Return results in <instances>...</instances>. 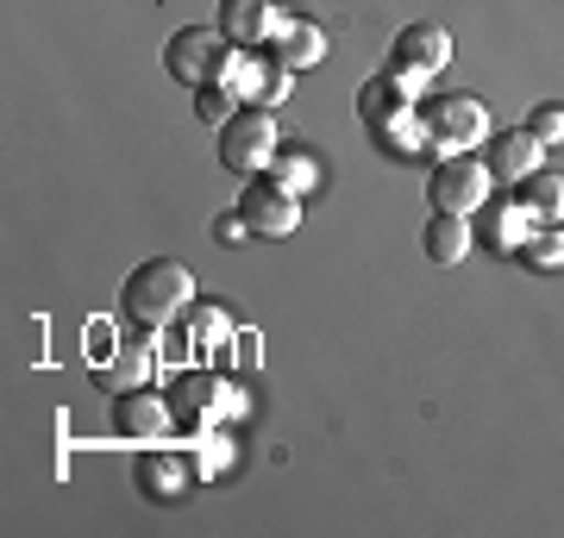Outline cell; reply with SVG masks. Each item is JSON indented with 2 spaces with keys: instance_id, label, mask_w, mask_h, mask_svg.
Instances as JSON below:
<instances>
[{
  "instance_id": "1",
  "label": "cell",
  "mask_w": 564,
  "mask_h": 538,
  "mask_svg": "<svg viewBox=\"0 0 564 538\" xmlns=\"http://www.w3.org/2000/svg\"><path fill=\"white\" fill-rule=\"evenodd\" d=\"M188 300H195V276H188V263L176 257H144L120 288V314L132 332H170L182 314H188Z\"/></svg>"
},
{
  "instance_id": "2",
  "label": "cell",
  "mask_w": 564,
  "mask_h": 538,
  "mask_svg": "<svg viewBox=\"0 0 564 538\" xmlns=\"http://www.w3.org/2000/svg\"><path fill=\"white\" fill-rule=\"evenodd\" d=\"M232 57H239V44H226L220 25H182L163 44V76L182 88H207V81L232 76Z\"/></svg>"
},
{
  "instance_id": "3",
  "label": "cell",
  "mask_w": 564,
  "mask_h": 538,
  "mask_svg": "<svg viewBox=\"0 0 564 538\" xmlns=\"http://www.w3.org/2000/svg\"><path fill=\"white\" fill-rule=\"evenodd\" d=\"M414 120H421L426 144H440V151H484V139H489V113L477 95L414 100Z\"/></svg>"
},
{
  "instance_id": "4",
  "label": "cell",
  "mask_w": 564,
  "mask_h": 538,
  "mask_svg": "<svg viewBox=\"0 0 564 538\" xmlns=\"http://www.w3.org/2000/svg\"><path fill=\"white\" fill-rule=\"evenodd\" d=\"M426 200H433V213H484L489 207V169L477 151H445L433 163V176H426Z\"/></svg>"
},
{
  "instance_id": "5",
  "label": "cell",
  "mask_w": 564,
  "mask_h": 538,
  "mask_svg": "<svg viewBox=\"0 0 564 538\" xmlns=\"http://www.w3.org/2000/svg\"><path fill=\"white\" fill-rule=\"evenodd\" d=\"M276 113L270 107H239L232 120L220 125V163L232 169V176H258V169H270V157H276Z\"/></svg>"
},
{
  "instance_id": "6",
  "label": "cell",
  "mask_w": 564,
  "mask_h": 538,
  "mask_svg": "<svg viewBox=\"0 0 564 538\" xmlns=\"http://www.w3.org/2000/svg\"><path fill=\"white\" fill-rule=\"evenodd\" d=\"M239 220L251 226V239H289L295 226H302V195L295 188H282L270 169H258V176H245L239 188Z\"/></svg>"
},
{
  "instance_id": "7",
  "label": "cell",
  "mask_w": 564,
  "mask_h": 538,
  "mask_svg": "<svg viewBox=\"0 0 564 538\" xmlns=\"http://www.w3.org/2000/svg\"><path fill=\"white\" fill-rule=\"evenodd\" d=\"M163 400H170V419H176V426L207 432L239 395H232V382L214 376V370H176V376L163 382Z\"/></svg>"
},
{
  "instance_id": "8",
  "label": "cell",
  "mask_w": 564,
  "mask_h": 538,
  "mask_svg": "<svg viewBox=\"0 0 564 538\" xmlns=\"http://www.w3.org/2000/svg\"><path fill=\"white\" fill-rule=\"evenodd\" d=\"M445 63H452V39H445V25H433V20L402 25L395 44H389V69H395V76L426 81V76H440Z\"/></svg>"
},
{
  "instance_id": "9",
  "label": "cell",
  "mask_w": 564,
  "mask_h": 538,
  "mask_svg": "<svg viewBox=\"0 0 564 538\" xmlns=\"http://www.w3.org/2000/svg\"><path fill=\"white\" fill-rule=\"evenodd\" d=\"M414 100H421V81L383 69V76H370L358 88V113H364V125H377V132H383V125H395V120L414 113Z\"/></svg>"
},
{
  "instance_id": "10",
  "label": "cell",
  "mask_w": 564,
  "mask_h": 538,
  "mask_svg": "<svg viewBox=\"0 0 564 538\" xmlns=\"http://www.w3.org/2000/svg\"><path fill=\"white\" fill-rule=\"evenodd\" d=\"M188 482H195V463L182 458V451H139L132 458V488H139L144 501H182L188 495Z\"/></svg>"
},
{
  "instance_id": "11",
  "label": "cell",
  "mask_w": 564,
  "mask_h": 538,
  "mask_svg": "<svg viewBox=\"0 0 564 538\" xmlns=\"http://www.w3.org/2000/svg\"><path fill=\"white\" fill-rule=\"evenodd\" d=\"M540 151L545 144L527 132V125H514V132H489L484 139V169H489V182H527L533 169H540Z\"/></svg>"
},
{
  "instance_id": "12",
  "label": "cell",
  "mask_w": 564,
  "mask_h": 538,
  "mask_svg": "<svg viewBox=\"0 0 564 538\" xmlns=\"http://www.w3.org/2000/svg\"><path fill=\"white\" fill-rule=\"evenodd\" d=\"M214 25H220V39L226 44H239V51H251V44H270L276 39V0H220L214 7Z\"/></svg>"
},
{
  "instance_id": "13",
  "label": "cell",
  "mask_w": 564,
  "mask_h": 538,
  "mask_svg": "<svg viewBox=\"0 0 564 538\" xmlns=\"http://www.w3.org/2000/svg\"><path fill=\"white\" fill-rule=\"evenodd\" d=\"M163 426H176L170 419V400L151 395V388H132V395H113V432L126 444H158Z\"/></svg>"
},
{
  "instance_id": "14",
  "label": "cell",
  "mask_w": 564,
  "mask_h": 538,
  "mask_svg": "<svg viewBox=\"0 0 564 538\" xmlns=\"http://www.w3.org/2000/svg\"><path fill=\"white\" fill-rule=\"evenodd\" d=\"M151 332H139V339H120L113 344V358L95 363V388L101 395H132V388H144V376H151V363H158V351H151Z\"/></svg>"
},
{
  "instance_id": "15",
  "label": "cell",
  "mask_w": 564,
  "mask_h": 538,
  "mask_svg": "<svg viewBox=\"0 0 564 538\" xmlns=\"http://www.w3.org/2000/svg\"><path fill=\"white\" fill-rule=\"evenodd\" d=\"M514 188H521L514 200H521V213L533 226H564V176L558 169H545L540 163V169H533L527 182H514Z\"/></svg>"
},
{
  "instance_id": "16",
  "label": "cell",
  "mask_w": 564,
  "mask_h": 538,
  "mask_svg": "<svg viewBox=\"0 0 564 538\" xmlns=\"http://www.w3.org/2000/svg\"><path fill=\"white\" fill-rule=\"evenodd\" d=\"M270 51H276L289 69H314V63L326 57V32L314 20H295V13H282L276 39H270Z\"/></svg>"
},
{
  "instance_id": "17",
  "label": "cell",
  "mask_w": 564,
  "mask_h": 538,
  "mask_svg": "<svg viewBox=\"0 0 564 538\" xmlns=\"http://www.w3.org/2000/svg\"><path fill=\"white\" fill-rule=\"evenodd\" d=\"M421 244H426V257L433 263H464L477 239H470V220H464V213H433L426 232H421Z\"/></svg>"
},
{
  "instance_id": "18",
  "label": "cell",
  "mask_w": 564,
  "mask_h": 538,
  "mask_svg": "<svg viewBox=\"0 0 564 538\" xmlns=\"http://www.w3.org/2000/svg\"><path fill=\"white\" fill-rule=\"evenodd\" d=\"M270 176H276L282 188L307 195V188L321 182V163H314V151H307V144H276V157H270Z\"/></svg>"
},
{
  "instance_id": "19",
  "label": "cell",
  "mask_w": 564,
  "mask_h": 538,
  "mask_svg": "<svg viewBox=\"0 0 564 538\" xmlns=\"http://www.w3.org/2000/svg\"><path fill=\"white\" fill-rule=\"evenodd\" d=\"M484 232H489V244H496L502 257H514V251L527 244V232H533V220L521 213V200H502V207H489Z\"/></svg>"
},
{
  "instance_id": "20",
  "label": "cell",
  "mask_w": 564,
  "mask_h": 538,
  "mask_svg": "<svg viewBox=\"0 0 564 538\" xmlns=\"http://www.w3.org/2000/svg\"><path fill=\"white\" fill-rule=\"evenodd\" d=\"M521 257L533 263V270H558L564 263V226H533L521 244Z\"/></svg>"
},
{
  "instance_id": "21",
  "label": "cell",
  "mask_w": 564,
  "mask_h": 538,
  "mask_svg": "<svg viewBox=\"0 0 564 538\" xmlns=\"http://www.w3.org/2000/svg\"><path fill=\"white\" fill-rule=\"evenodd\" d=\"M195 113H202L207 125H226L232 113H239V88H232V81H207V88H195Z\"/></svg>"
},
{
  "instance_id": "22",
  "label": "cell",
  "mask_w": 564,
  "mask_h": 538,
  "mask_svg": "<svg viewBox=\"0 0 564 538\" xmlns=\"http://www.w3.org/2000/svg\"><path fill=\"white\" fill-rule=\"evenodd\" d=\"M527 132H533L545 151H552V144H564V107H558V100H540V107L527 113Z\"/></svg>"
},
{
  "instance_id": "23",
  "label": "cell",
  "mask_w": 564,
  "mask_h": 538,
  "mask_svg": "<svg viewBox=\"0 0 564 538\" xmlns=\"http://www.w3.org/2000/svg\"><path fill=\"white\" fill-rule=\"evenodd\" d=\"M220 339H232V326H226V314L220 307H202V314H195V344H220Z\"/></svg>"
},
{
  "instance_id": "24",
  "label": "cell",
  "mask_w": 564,
  "mask_h": 538,
  "mask_svg": "<svg viewBox=\"0 0 564 538\" xmlns=\"http://www.w3.org/2000/svg\"><path fill=\"white\" fill-rule=\"evenodd\" d=\"M214 239H226V244H245V239H251V226L239 220V207H226L220 220H214Z\"/></svg>"
},
{
  "instance_id": "25",
  "label": "cell",
  "mask_w": 564,
  "mask_h": 538,
  "mask_svg": "<svg viewBox=\"0 0 564 538\" xmlns=\"http://www.w3.org/2000/svg\"><path fill=\"white\" fill-rule=\"evenodd\" d=\"M195 451H202V458H195V470H226V451H232V444H226V439H202Z\"/></svg>"
}]
</instances>
